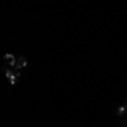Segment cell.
I'll return each instance as SVG.
<instances>
[{"instance_id":"3957f363","label":"cell","mask_w":127,"mask_h":127,"mask_svg":"<svg viewBox=\"0 0 127 127\" xmlns=\"http://www.w3.org/2000/svg\"><path fill=\"white\" fill-rule=\"evenodd\" d=\"M3 59H5V63H7V64H10V66H15V56H14V54H9V53H7V54H5V56H3Z\"/></svg>"},{"instance_id":"6da1fadb","label":"cell","mask_w":127,"mask_h":127,"mask_svg":"<svg viewBox=\"0 0 127 127\" xmlns=\"http://www.w3.org/2000/svg\"><path fill=\"white\" fill-rule=\"evenodd\" d=\"M5 75H7V78H9L10 85H15V83H17V80L20 78L19 69H15V71H12V69H5Z\"/></svg>"},{"instance_id":"5b68a950","label":"cell","mask_w":127,"mask_h":127,"mask_svg":"<svg viewBox=\"0 0 127 127\" xmlns=\"http://www.w3.org/2000/svg\"><path fill=\"white\" fill-rule=\"evenodd\" d=\"M126 107H127V102H126Z\"/></svg>"},{"instance_id":"277c9868","label":"cell","mask_w":127,"mask_h":127,"mask_svg":"<svg viewBox=\"0 0 127 127\" xmlns=\"http://www.w3.org/2000/svg\"><path fill=\"white\" fill-rule=\"evenodd\" d=\"M117 114H119V115H122V117H126V119H127V107H120V108L117 110Z\"/></svg>"},{"instance_id":"7a4b0ae2","label":"cell","mask_w":127,"mask_h":127,"mask_svg":"<svg viewBox=\"0 0 127 127\" xmlns=\"http://www.w3.org/2000/svg\"><path fill=\"white\" fill-rule=\"evenodd\" d=\"M26 66H27V59L24 58V56H17V59H15V66H14V68L20 69V68H26Z\"/></svg>"},{"instance_id":"8992f818","label":"cell","mask_w":127,"mask_h":127,"mask_svg":"<svg viewBox=\"0 0 127 127\" xmlns=\"http://www.w3.org/2000/svg\"><path fill=\"white\" fill-rule=\"evenodd\" d=\"M126 120H127V119H126Z\"/></svg>"}]
</instances>
